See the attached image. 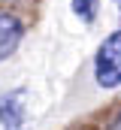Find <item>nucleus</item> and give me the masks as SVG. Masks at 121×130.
Returning a JSON list of instances; mask_svg holds the SVG:
<instances>
[{"label":"nucleus","mask_w":121,"mask_h":130,"mask_svg":"<svg viewBox=\"0 0 121 130\" xmlns=\"http://www.w3.org/2000/svg\"><path fill=\"white\" fill-rule=\"evenodd\" d=\"M94 82L106 91L121 85V30L109 33L94 55Z\"/></svg>","instance_id":"f257e3e1"},{"label":"nucleus","mask_w":121,"mask_h":130,"mask_svg":"<svg viewBox=\"0 0 121 130\" xmlns=\"http://www.w3.org/2000/svg\"><path fill=\"white\" fill-rule=\"evenodd\" d=\"M0 127L3 130H27V91L12 88L0 97Z\"/></svg>","instance_id":"f03ea898"},{"label":"nucleus","mask_w":121,"mask_h":130,"mask_svg":"<svg viewBox=\"0 0 121 130\" xmlns=\"http://www.w3.org/2000/svg\"><path fill=\"white\" fill-rule=\"evenodd\" d=\"M21 36H24V21L18 15H12V12L0 9V61H6L18 48Z\"/></svg>","instance_id":"7ed1b4c3"},{"label":"nucleus","mask_w":121,"mask_h":130,"mask_svg":"<svg viewBox=\"0 0 121 130\" xmlns=\"http://www.w3.org/2000/svg\"><path fill=\"white\" fill-rule=\"evenodd\" d=\"M70 6H73L76 18H82L85 24H91V21L97 18V9H100V0H70Z\"/></svg>","instance_id":"20e7f679"},{"label":"nucleus","mask_w":121,"mask_h":130,"mask_svg":"<svg viewBox=\"0 0 121 130\" xmlns=\"http://www.w3.org/2000/svg\"><path fill=\"white\" fill-rule=\"evenodd\" d=\"M109 130H121V115L115 118V121H112V127H109Z\"/></svg>","instance_id":"39448f33"},{"label":"nucleus","mask_w":121,"mask_h":130,"mask_svg":"<svg viewBox=\"0 0 121 130\" xmlns=\"http://www.w3.org/2000/svg\"><path fill=\"white\" fill-rule=\"evenodd\" d=\"M112 3H118V6H121V0H112Z\"/></svg>","instance_id":"423d86ee"}]
</instances>
